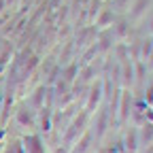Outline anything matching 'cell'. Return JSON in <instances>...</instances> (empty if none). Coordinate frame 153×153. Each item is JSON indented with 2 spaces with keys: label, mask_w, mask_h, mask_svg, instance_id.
Returning <instances> with one entry per match:
<instances>
[{
  "label": "cell",
  "mask_w": 153,
  "mask_h": 153,
  "mask_svg": "<svg viewBox=\"0 0 153 153\" xmlns=\"http://www.w3.org/2000/svg\"><path fill=\"white\" fill-rule=\"evenodd\" d=\"M22 145H24V153H47L45 145H43V138L38 136V134H28V136H24Z\"/></svg>",
  "instance_id": "6da1fadb"
},
{
  "label": "cell",
  "mask_w": 153,
  "mask_h": 153,
  "mask_svg": "<svg viewBox=\"0 0 153 153\" xmlns=\"http://www.w3.org/2000/svg\"><path fill=\"white\" fill-rule=\"evenodd\" d=\"M15 121H17L19 128H34V123H36L34 111L28 108V106H19L17 113H15Z\"/></svg>",
  "instance_id": "7a4b0ae2"
},
{
  "label": "cell",
  "mask_w": 153,
  "mask_h": 153,
  "mask_svg": "<svg viewBox=\"0 0 153 153\" xmlns=\"http://www.w3.org/2000/svg\"><path fill=\"white\" fill-rule=\"evenodd\" d=\"M130 102H132V96H130V91H128V89L119 91V100H117V108H119V121H128L130 113H132Z\"/></svg>",
  "instance_id": "3957f363"
},
{
  "label": "cell",
  "mask_w": 153,
  "mask_h": 153,
  "mask_svg": "<svg viewBox=\"0 0 153 153\" xmlns=\"http://www.w3.org/2000/svg\"><path fill=\"white\" fill-rule=\"evenodd\" d=\"M138 140L143 145H153V123L151 121H145L138 130Z\"/></svg>",
  "instance_id": "277c9868"
},
{
  "label": "cell",
  "mask_w": 153,
  "mask_h": 153,
  "mask_svg": "<svg viewBox=\"0 0 153 153\" xmlns=\"http://www.w3.org/2000/svg\"><path fill=\"white\" fill-rule=\"evenodd\" d=\"M138 132L136 130H130L128 132V136H126V140H123V151H128V153H136V149H138Z\"/></svg>",
  "instance_id": "5b68a950"
},
{
  "label": "cell",
  "mask_w": 153,
  "mask_h": 153,
  "mask_svg": "<svg viewBox=\"0 0 153 153\" xmlns=\"http://www.w3.org/2000/svg\"><path fill=\"white\" fill-rule=\"evenodd\" d=\"M100 98H102V83H98V85L91 87V91H89V102H87V111H85V113H91V108L100 102Z\"/></svg>",
  "instance_id": "8992f818"
},
{
  "label": "cell",
  "mask_w": 153,
  "mask_h": 153,
  "mask_svg": "<svg viewBox=\"0 0 153 153\" xmlns=\"http://www.w3.org/2000/svg\"><path fill=\"white\" fill-rule=\"evenodd\" d=\"M121 70H123V87L128 89L132 83H134V64L130 62H121Z\"/></svg>",
  "instance_id": "52a82bcc"
},
{
  "label": "cell",
  "mask_w": 153,
  "mask_h": 153,
  "mask_svg": "<svg viewBox=\"0 0 153 153\" xmlns=\"http://www.w3.org/2000/svg\"><path fill=\"white\" fill-rule=\"evenodd\" d=\"M149 4H151V0H136V4L132 7V13H130V19H132V22H136V19L147 11Z\"/></svg>",
  "instance_id": "ba28073f"
},
{
  "label": "cell",
  "mask_w": 153,
  "mask_h": 153,
  "mask_svg": "<svg viewBox=\"0 0 153 153\" xmlns=\"http://www.w3.org/2000/svg\"><path fill=\"white\" fill-rule=\"evenodd\" d=\"M151 49H153V36L145 38V41H140V60L138 62H147L149 57H151Z\"/></svg>",
  "instance_id": "9c48e42d"
},
{
  "label": "cell",
  "mask_w": 153,
  "mask_h": 153,
  "mask_svg": "<svg viewBox=\"0 0 153 153\" xmlns=\"http://www.w3.org/2000/svg\"><path fill=\"white\" fill-rule=\"evenodd\" d=\"M2 153H24V145H22V140H13Z\"/></svg>",
  "instance_id": "30bf717a"
},
{
  "label": "cell",
  "mask_w": 153,
  "mask_h": 153,
  "mask_svg": "<svg viewBox=\"0 0 153 153\" xmlns=\"http://www.w3.org/2000/svg\"><path fill=\"white\" fill-rule=\"evenodd\" d=\"M113 22V11H108V9H104L102 11V15H100V19H98V26H106V24H111Z\"/></svg>",
  "instance_id": "8fae6325"
},
{
  "label": "cell",
  "mask_w": 153,
  "mask_h": 153,
  "mask_svg": "<svg viewBox=\"0 0 153 153\" xmlns=\"http://www.w3.org/2000/svg\"><path fill=\"white\" fill-rule=\"evenodd\" d=\"M89 138H91V136H89V134L85 132V134H83V138H81L79 143H76V145H79V147H76V149H74V153H83V151L87 149V143H89Z\"/></svg>",
  "instance_id": "7c38bea8"
},
{
  "label": "cell",
  "mask_w": 153,
  "mask_h": 153,
  "mask_svg": "<svg viewBox=\"0 0 153 153\" xmlns=\"http://www.w3.org/2000/svg\"><path fill=\"white\" fill-rule=\"evenodd\" d=\"M128 30H130V26L128 24H117V28H115V34H117V38L121 41V38H126V34H128Z\"/></svg>",
  "instance_id": "4fadbf2b"
},
{
  "label": "cell",
  "mask_w": 153,
  "mask_h": 153,
  "mask_svg": "<svg viewBox=\"0 0 153 153\" xmlns=\"http://www.w3.org/2000/svg\"><path fill=\"white\" fill-rule=\"evenodd\" d=\"M145 102H147L149 106L153 104V81H151V83L147 85V89H145Z\"/></svg>",
  "instance_id": "5bb4252c"
},
{
  "label": "cell",
  "mask_w": 153,
  "mask_h": 153,
  "mask_svg": "<svg viewBox=\"0 0 153 153\" xmlns=\"http://www.w3.org/2000/svg\"><path fill=\"white\" fill-rule=\"evenodd\" d=\"M98 123H100V128H98V136H102L104 130H106V128H104V126H106V111L100 113V121H98Z\"/></svg>",
  "instance_id": "9a60e30c"
},
{
  "label": "cell",
  "mask_w": 153,
  "mask_h": 153,
  "mask_svg": "<svg viewBox=\"0 0 153 153\" xmlns=\"http://www.w3.org/2000/svg\"><path fill=\"white\" fill-rule=\"evenodd\" d=\"M4 134H7V130H4L2 126H0V143H2V138H4Z\"/></svg>",
  "instance_id": "2e32d148"
},
{
  "label": "cell",
  "mask_w": 153,
  "mask_h": 153,
  "mask_svg": "<svg viewBox=\"0 0 153 153\" xmlns=\"http://www.w3.org/2000/svg\"><path fill=\"white\" fill-rule=\"evenodd\" d=\"M149 62H151V64H153V49H151V57H149Z\"/></svg>",
  "instance_id": "e0dca14e"
},
{
  "label": "cell",
  "mask_w": 153,
  "mask_h": 153,
  "mask_svg": "<svg viewBox=\"0 0 153 153\" xmlns=\"http://www.w3.org/2000/svg\"><path fill=\"white\" fill-rule=\"evenodd\" d=\"M2 151H4V145H2V143H0V153H2Z\"/></svg>",
  "instance_id": "ac0fdd59"
},
{
  "label": "cell",
  "mask_w": 153,
  "mask_h": 153,
  "mask_svg": "<svg viewBox=\"0 0 153 153\" xmlns=\"http://www.w3.org/2000/svg\"><path fill=\"white\" fill-rule=\"evenodd\" d=\"M100 153H104V151H100Z\"/></svg>",
  "instance_id": "d6986e66"
}]
</instances>
